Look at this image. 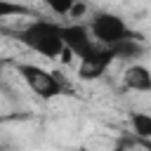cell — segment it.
I'll return each mask as SVG.
<instances>
[{"mask_svg":"<svg viewBox=\"0 0 151 151\" xmlns=\"http://www.w3.org/2000/svg\"><path fill=\"white\" fill-rule=\"evenodd\" d=\"M17 40L28 47L31 52L47 57V59H57L66 52L64 47V38H61V24L35 17L31 24H26L24 28L17 31Z\"/></svg>","mask_w":151,"mask_h":151,"instance_id":"obj_1","label":"cell"},{"mask_svg":"<svg viewBox=\"0 0 151 151\" xmlns=\"http://www.w3.org/2000/svg\"><path fill=\"white\" fill-rule=\"evenodd\" d=\"M14 68H17L19 78L26 83V87H28L35 97H40V99H45V101L61 97L64 90H66V85L61 83V78H59L57 73H52V71H47V68H42V66H38V64L14 61Z\"/></svg>","mask_w":151,"mask_h":151,"instance_id":"obj_2","label":"cell"},{"mask_svg":"<svg viewBox=\"0 0 151 151\" xmlns=\"http://www.w3.org/2000/svg\"><path fill=\"white\" fill-rule=\"evenodd\" d=\"M87 28H90L94 42L101 45V47H111V45H116V42H120L125 38L139 35V33H134L125 24L123 17H118L113 12H94L92 19H90V24H87Z\"/></svg>","mask_w":151,"mask_h":151,"instance_id":"obj_3","label":"cell"},{"mask_svg":"<svg viewBox=\"0 0 151 151\" xmlns=\"http://www.w3.org/2000/svg\"><path fill=\"white\" fill-rule=\"evenodd\" d=\"M61 38H64L66 52L73 54L76 59L87 57V54L97 47V42H94V38H92L90 28L83 26V24H61Z\"/></svg>","mask_w":151,"mask_h":151,"instance_id":"obj_4","label":"cell"},{"mask_svg":"<svg viewBox=\"0 0 151 151\" xmlns=\"http://www.w3.org/2000/svg\"><path fill=\"white\" fill-rule=\"evenodd\" d=\"M111 64H113L111 50L97 45L87 57L78 59V78H80V80H97V78H101V76L109 71Z\"/></svg>","mask_w":151,"mask_h":151,"instance_id":"obj_5","label":"cell"},{"mask_svg":"<svg viewBox=\"0 0 151 151\" xmlns=\"http://www.w3.org/2000/svg\"><path fill=\"white\" fill-rule=\"evenodd\" d=\"M111 54H113V61H127V64H137L142 57H144V42H142V35H134V38H125L116 45L109 47Z\"/></svg>","mask_w":151,"mask_h":151,"instance_id":"obj_6","label":"cell"},{"mask_svg":"<svg viewBox=\"0 0 151 151\" xmlns=\"http://www.w3.org/2000/svg\"><path fill=\"white\" fill-rule=\"evenodd\" d=\"M123 87L132 92H151V68L144 64H127L123 73Z\"/></svg>","mask_w":151,"mask_h":151,"instance_id":"obj_7","label":"cell"},{"mask_svg":"<svg viewBox=\"0 0 151 151\" xmlns=\"http://www.w3.org/2000/svg\"><path fill=\"white\" fill-rule=\"evenodd\" d=\"M127 120H130V127H132L134 139H151V113L132 111Z\"/></svg>","mask_w":151,"mask_h":151,"instance_id":"obj_8","label":"cell"},{"mask_svg":"<svg viewBox=\"0 0 151 151\" xmlns=\"http://www.w3.org/2000/svg\"><path fill=\"white\" fill-rule=\"evenodd\" d=\"M33 12L21 5V2H14V0H0V21L2 19H12V17H31Z\"/></svg>","mask_w":151,"mask_h":151,"instance_id":"obj_9","label":"cell"},{"mask_svg":"<svg viewBox=\"0 0 151 151\" xmlns=\"http://www.w3.org/2000/svg\"><path fill=\"white\" fill-rule=\"evenodd\" d=\"M54 14H59V17H66V14H71L73 12V7L80 2V0H42Z\"/></svg>","mask_w":151,"mask_h":151,"instance_id":"obj_10","label":"cell"},{"mask_svg":"<svg viewBox=\"0 0 151 151\" xmlns=\"http://www.w3.org/2000/svg\"><path fill=\"white\" fill-rule=\"evenodd\" d=\"M132 144H137V146H142L144 151H151V139H132Z\"/></svg>","mask_w":151,"mask_h":151,"instance_id":"obj_11","label":"cell"},{"mask_svg":"<svg viewBox=\"0 0 151 151\" xmlns=\"http://www.w3.org/2000/svg\"><path fill=\"white\" fill-rule=\"evenodd\" d=\"M106 151H130V146H127L125 142H120L118 146H113V149H106Z\"/></svg>","mask_w":151,"mask_h":151,"instance_id":"obj_12","label":"cell"},{"mask_svg":"<svg viewBox=\"0 0 151 151\" xmlns=\"http://www.w3.org/2000/svg\"><path fill=\"white\" fill-rule=\"evenodd\" d=\"M2 123H5V118H2V116H0V125H2Z\"/></svg>","mask_w":151,"mask_h":151,"instance_id":"obj_13","label":"cell"},{"mask_svg":"<svg viewBox=\"0 0 151 151\" xmlns=\"http://www.w3.org/2000/svg\"><path fill=\"white\" fill-rule=\"evenodd\" d=\"M0 151H7V149H2V146H0Z\"/></svg>","mask_w":151,"mask_h":151,"instance_id":"obj_14","label":"cell"},{"mask_svg":"<svg viewBox=\"0 0 151 151\" xmlns=\"http://www.w3.org/2000/svg\"><path fill=\"white\" fill-rule=\"evenodd\" d=\"M0 66H2V64H0Z\"/></svg>","mask_w":151,"mask_h":151,"instance_id":"obj_15","label":"cell"}]
</instances>
